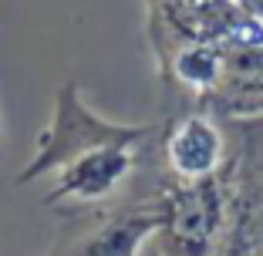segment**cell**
Returning <instances> with one entry per match:
<instances>
[{
	"instance_id": "obj_7",
	"label": "cell",
	"mask_w": 263,
	"mask_h": 256,
	"mask_svg": "<svg viewBox=\"0 0 263 256\" xmlns=\"http://www.w3.org/2000/svg\"><path fill=\"white\" fill-rule=\"evenodd\" d=\"M236 4H240V7L247 10V14H253L256 21L263 24V0H236Z\"/></svg>"
},
{
	"instance_id": "obj_4",
	"label": "cell",
	"mask_w": 263,
	"mask_h": 256,
	"mask_svg": "<svg viewBox=\"0 0 263 256\" xmlns=\"http://www.w3.org/2000/svg\"><path fill=\"white\" fill-rule=\"evenodd\" d=\"M142 142L145 139L111 142L68 162L51 175V192L44 195V202H101L115 195L135 172Z\"/></svg>"
},
{
	"instance_id": "obj_3",
	"label": "cell",
	"mask_w": 263,
	"mask_h": 256,
	"mask_svg": "<svg viewBox=\"0 0 263 256\" xmlns=\"http://www.w3.org/2000/svg\"><path fill=\"white\" fill-rule=\"evenodd\" d=\"M155 10L179 41L213 44L219 51H247L263 44V24L236 0H155Z\"/></svg>"
},
{
	"instance_id": "obj_6",
	"label": "cell",
	"mask_w": 263,
	"mask_h": 256,
	"mask_svg": "<svg viewBox=\"0 0 263 256\" xmlns=\"http://www.w3.org/2000/svg\"><path fill=\"white\" fill-rule=\"evenodd\" d=\"M162 229L159 209H135V212H118L95 233H88L71 253L64 256H139L152 236Z\"/></svg>"
},
{
	"instance_id": "obj_8",
	"label": "cell",
	"mask_w": 263,
	"mask_h": 256,
	"mask_svg": "<svg viewBox=\"0 0 263 256\" xmlns=\"http://www.w3.org/2000/svg\"><path fill=\"white\" fill-rule=\"evenodd\" d=\"M250 256H260V253H250Z\"/></svg>"
},
{
	"instance_id": "obj_9",
	"label": "cell",
	"mask_w": 263,
	"mask_h": 256,
	"mask_svg": "<svg viewBox=\"0 0 263 256\" xmlns=\"http://www.w3.org/2000/svg\"><path fill=\"white\" fill-rule=\"evenodd\" d=\"M260 256H263V253H260Z\"/></svg>"
},
{
	"instance_id": "obj_5",
	"label": "cell",
	"mask_w": 263,
	"mask_h": 256,
	"mask_svg": "<svg viewBox=\"0 0 263 256\" xmlns=\"http://www.w3.org/2000/svg\"><path fill=\"white\" fill-rule=\"evenodd\" d=\"M162 152L176 179H209L223 172L226 139L206 111H193V115H182L169 128Z\"/></svg>"
},
{
	"instance_id": "obj_1",
	"label": "cell",
	"mask_w": 263,
	"mask_h": 256,
	"mask_svg": "<svg viewBox=\"0 0 263 256\" xmlns=\"http://www.w3.org/2000/svg\"><path fill=\"white\" fill-rule=\"evenodd\" d=\"M155 128L152 125H122L101 118L95 108H88L74 81H64L54 94V111L47 128L37 135V148H34L31 162L21 169L17 182H37V179H51L58 169L68 162L88 155L101 145L125 139H148Z\"/></svg>"
},
{
	"instance_id": "obj_2",
	"label": "cell",
	"mask_w": 263,
	"mask_h": 256,
	"mask_svg": "<svg viewBox=\"0 0 263 256\" xmlns=\"http://www.w3.org/2000/svg\"><path fill=\"white\" fill-rule=\"evenodd\" d=\"M162 216L165 246L172 256H213L226 223V189L223 175L176 179V186L155 206Z\"/></svg>"
}]
</instances>
